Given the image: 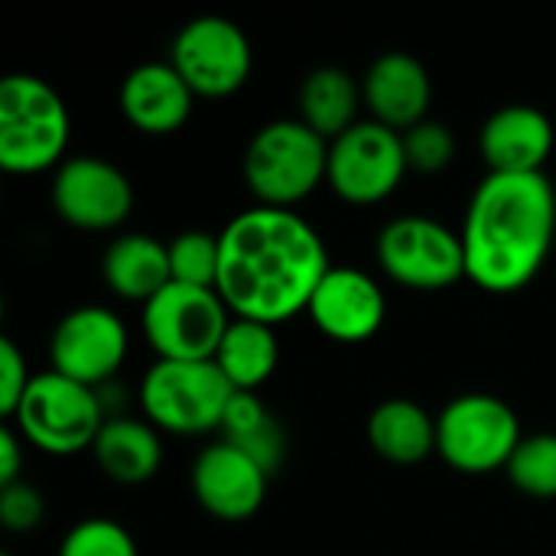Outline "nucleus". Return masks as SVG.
I'll return each instance as SVG.
<instances>
[{"label": "nucleus", "instance_id": "nucleus-1", "mask_svg": "<svg viewBox=\"0 0 556 556\" xmlns=\"http://www.w3.org/2000/svg\"><path fill=\"white\" fill-rule=\"evenodd\" d=\"M218 296L238 319L264 326L290 323L309 309L329 274V251L319 231L287 208H248L218 231Z\"/></svg>", "mask_w": 556, "mask_h": 556}, {"label": "nucleus", "instance_id": "nucleus-2", "mask_svg": "<svg viewBox=\"0 0 556 556\" xmlns=\"http://www.w3.org/2000/svg\"><path fill=\"white\" fill-rule=\"evenodd\" d=\"M466 277L492 293L525 290L551 257L556 238V189L547 173H489L463 218Z\"/></svg>", "mask_w": 556, "mask_h": 556}, {"label": "nucleus", "instance_id": "nucleus-3", "mask_svg": "<svg viewBox=\"0 0 556 556\" xmlns=\"http://www.w3.org/2000/svg\"><path fill=\"white\" fill-rule=\"evenodd\" d=\"M68 108L62 94L26 72L0 81V166L13 176L59 169L68 147Z\"/></svg>", "mask_w": 556, "mask_h": 556}, {"label": "nucleus", "instance_id": "nucleus-4", "mask_svg": "<svg viewBox=\"0 0 556 556\" xmlns=\"http://www.w3.org/2000/svg\"><path fill=\"white\" fill-rule=\"evenodd\" d=\"M326 166L329 143L300 117H280L257 127L241 163L251 195L264 208L287 212L326 182Z\"/></svg>", "mask_w": 556, "mask_h": 556}, {"label": "nucleus", "instance_id": "nucleus-5", "mask_svg": "<svg viewBox=\"0 0 556 556\" xmlns=\"http://www.w3.org/2000/svg\"><path fill=\"white\" fill-rule=\"evenodd\" d=\"M108 420L104 401L94 388H85L59 371L33 375L10 427L20 440L46 456H75L91 450Z\"/></svg>", "mask_w": 556, "mask_h": 556}, {"label": "nucleus", "instance_id": "nucleus-6", "mask_svg": "<svg viewBox=\"0 0 556 556\" xmlns=\"http://www.w3.org/2000/svg\"><path fill=\"white\" fill-rule=\"evenodd\" d=\"M235 388L215 362H153L140 381L137 401L143 420L163 433L202 437L222 430Z\"/></svg>", "mask_w": 556, "mask_h": 556}, {"label": "nucleus", "instance_id": "nucleus-7", "mask_svg": "<svg viewBox=\"0 0 556 556\" xmlns=\"http://www.w3.org/2000/svg\"><path fill=\"white\" fill-rule=\"evenodd\" d=\"M521 440L518 414L495 394L469 391L437 414V453L459 476L505 469Z\"/></svg>", "mask_w": 556, "mask_h": 556}, {"label": "nucleus", "instance_id": "nucleus-8", "mask_svg": "<svg viewBox=\"0 0 556 556\" xmlns=\"http://www.w3.org/2000/svg\"><path fill=\"white\" fill-rule=\"evenodd\" d=\"M375 254L384 277L404 290L437 293L466 277L463 235L427 215H401L388 222L378 235Z\"/></svg>", "mask_w": 556, "mask_h": 556}, {"label": "nucleus", "instance_id": "nucleus-9", "mask_svg": "<svg viewBox=\"0 0 556 556\" xmlns=\"http://www.w3.org/2000/svg\"><path fill=\"white\" fill-rule=\"evenodd\" d=\"M231 319L218 290L169 283L143 306L140 329L160 362H212Z\"/></svg>", "mask_w": 556, "mask_h": 556}, {"label": "nucleus", "instance_id": "nucleus-10", "mask_svg": "<svg viewBox=\"0 0 556 556\" xmlns=\"http://www.w3.org/2000/svg\"><path fill=\"white\" fill-rule=\"evenodd\" d=\"M407 173L404 137L371 117L329 143L326 182L349 205H378L391 199Z\"/></svg>", "mask_w": 556, "mask_h": 556}, {"label": "nucleus", "instance_id": "nucleus-11", "mask_svg": "<svg viewBox=\"0 0 556 556\" xmlns=\"http://www.w3.org/2000/svg\"><path fill=\"white\" fill-rule=\"evenodd\" d=\"M169 65L195 98H228L251 78L254 52L244 29L228 16H195L173 36Z\"/></svg>", "mask_w": 556, "mask_h": 556}, {"label": "nucleus", "instance_id": "nucleus-12", "mask_svg": "<svg viewBox=\"0 0 556 556\" xmlns=\"http://www.w3.org/2000/svg\"><path fill=\"white\" fill-rule=\"evenodd\" d=\"M130 349L127 326L108 306H75L68 309L49 339L52 371L101 391L124 365Z\"/></svg>", "mask_w": 556, "mask_h": 556}, {"label": "nucleus", "instance_id": "nucleus-13", "mask_svg": "<svg viewBox=\"0 0 556 556\" xmlns=\"http://www.w3.org/2000/svg\"><path fill=\"white\" fill-rule=\"evenodd\" d=\"M52 208L78 231H114L134 212V182L101 156H68L52 176Z\"/></svg>", "mask_w": 556, "mask_h": 556}, {"label": "nucleus", "instance_id": "nucleus-14", "mask_svg": "<svg viewBox=\"0 0 556 556\" xmlns=\"http://www.w3.org/2000/svg\"><path fill=\"white\" fill-rule=\"evenodd\" d=\"M267 472L238 446L218 440L205 446L192 463V495L199 508L225 525L251 521L267 498Z\"/></svg>", "mask_w": 556, "mask_h": 556}, {"label": "nucleus", "instance_id": "nucleus-15", "mask_svg": "<svg viewBox=\"0 0 556 556\" xmlns=\"http://www.w3.org/2000/svg\"><path fill=\"white\" fill-rule=\"evenodd\" d=\"M306 316L326 339L339 345H362L381 332L388 316V296L381 283L365 270L329 267L309 300Z\"/></svg>", "mask_w": 556, "mask_h": 556}, {"label": "nucleus", "instance_id": "nucleus-16", "mask_svg": "<svg viewBox=\"0 0 556 556\" xmlns=\"http://www.w3.org/2000/svg\"><path fill=\"white\" fill-rule=\"evenodd\" d=\"M554 121L534 104H505L479 130V153L489 173L531 176L544 173L554 153Z\"/></svg>", "mask_w": 556, "mask_h": 556}, {"label": "nucleus", "instance_id": "nucleus-17", "mask_svg": "<svg viewBox=\"0 0 556 556\" xmlns=\"http://www.w3.org/2000/svg\"><path fill=\"white\" fill-rule=\"evenodd\" d=\"M362 98L368 104L371 121L407 134L410 127L427 121L430 101H433V81L427 65L410 52H381L365 78H362Z\"/></svg>", "mask_w": 556, "mask_h": 556}, {"label": "nucleus", "instance_id": "nucleus-18", "mask_svg": "<svg viewBox=\"0 0 556 556\" xmlns=\"http://www.w3.org/2000/svg\"><path fill=\"white\" fill-rule=\"evenodd\" d=\"M117 108L134 130L147 137H169L189 124L195 94L169 62H143L124 75Z\"/></svg>", "mask_w": 556, "mask_h": 556}, {"label": "nucleus", "instance_id": "nucleus-19", "mask_svg": "<svg viewBox=\"0 0 556 556\" xmlns=\"http://www.w3.org/2000/svg\"><path fill=\"white\" fill-rule=\"evenodd\" d=\"M101 277L114 296L147 306L173 283L169 248L143 231L121 235L101 257Z\"/></svg>", "mask_w": 556, "mask_h": 556}, {"label": "nucleus", "instance_id": "nucleus-20", "mask_svg": "<svg viewBox=\"0 0 556 556\" xmlns=\"http://www.w3.org/2000/svg\"><path fill=\"white\" fill-rule=\"evenodd\" d=\"M91 456L111 482L143 485L163 466V440L150 420L108 417L91 446Z\"/></svg>", "mask_w": 556, "mask_h": 556}, {"label": "nucleus", "instance_id": "nucleus-21", "mask_svg": "<svg viewBox=\"0 0 556 556\" xmlns=\"http://www.w3.org/2000/svg\"><path fill=\"white\" fill-rule=\"evenodd\" d=\"M368 443L384 463L417 466L437 453V417L407 397L381 401L368 417Z\"/></svg>", "mask_w": 556, "mask_h": 556}, {"label": "nucleus", "instance_id": "nucleus-22", "mask_svg": "<svg viewBox=\"0 0 556 556\" xmlns=\"http://www.w3.org/2000/svg\"><path fill=\"white\" fill-rule=\"evenodd\" d=\"M362 85L355 75H349L339 65H319L313 68L296 94L300 104V121L316 130L326 143L339 140L345 130L358 124V108H362Z\"/></svg>", "mask_w": 556, "mask_h": 556}, {"label": "nucleus", "instance_id": "nucleus-23", "mask_svg": "<svg viewBox=\"0 0 556 556\" xmlns=\"http://www.w3.org/2000/svg\"><path fill=\"white\" fill-rule=\"evenodd\" d=\"M212 362L218 365V371L228 378L235 391L257 394V388L267 384L280 365V342L274 326L235 316Z\"/></svg>", "mask_w": 556, "mask_h": 556}, {"label": "nucleus", "instance_id": "nucleus-24", "mask_svg": "<svg viewBox=\"0 0 556 556\" xmlns=\"http://www.w3.org/2000/svg\"><path fill=\"white\" fill-rule=\"evenodd\" d=\"M505 476L521 495L534 502H556V433L525 437L505 466Z\"/></svg>", "mask_w": 556, "mask_h": 556}, {"label": "nucleus", "instance_id": "nucleus-25", "mask_svg": "<svg viewBox=\"0 0 556 556\" xmlns=\"http://www.w3.org/2000/svg\"><path fill=\"white\" fill-rule=\"evenodd\" d=\"M166 248H169L173 283L215 290V283H218V261H222L218 235L189 228V231H179Z\"/></svg>", "mask_w": 556, "mask_h": 556}, {"label": "nucleus", "instance_id": "nucleus-26", "mask_svg": "<svg viewBox=\"0 0 556 556\" xmlns=\"http://www.w3.org/2000/svg\"><path fill=\"white\" fill-rule=\"evenodd\" d=\"M59 556H140L134 534L111 518H85L59 544Z\"/></svg>", "mask_w": 556, "mask_h": 556}, {"label": "nucleus", "instance_id": "nucleus-27", "mask_svg": "<svg viewBox=\"0 0 556 556\" xmlns=\"http://www.w3.org/2000/svg\"><path fill=\"white\" fill-rule=\"evenodd\" d=\"M404 137V153H407V169L410 173H424V176H433V173H443L453 166L456 160V134L440 124V121H424L417 127H410Z\"/></svg>", "mask_w": 556, "mask_h": 556}, {"label": "nucleus", "instance_id": "nucleus-28", "mask_svg": "<svg viewBox=\"0 0 556 556\" xmlns=\"http://www.w3.org/2000/svg\"><path fill=\"white\" fill-rule=\"evenodd\" d=\"M46 518V502L36 485L29 482H13L0 485V525L10 534H29L42 525Z\"/></svg>", "mask_w": 556, "mask_h": 556}, {"label": "nucleus", "instance_id": "nucleus-29", "mask_svg": "<svg viewBox=\"0 0 556 556\" xmlns=\"http://www.w3.org/2000/svg\"><path fill=\"white\" fill-rule=\"evenodd\" d=\"M231 446H238L241 453H248L267 476H274L280 469V463L287 459V437H283V427L267 414L254 430H248L244 437L238 440H225Z\"/></svg>", "mask_w": 556, "mask_h": 556}, {"label": "nucleus", "instance_id": "nucleus-30", "mask_svg": "<svg viewBox=\"0 0 556 556\" xmlns=\"http://www.w3.org/2000/svg\"><path fill=\"white\" fill-rule=\"evenodd\" d=\"M33 375L26 371V358L16 349V342L10 336L0 339V414L10 420L29 388Z\"/></svg>", "mask_w": 556, "mask_h": 556}, {"label": "nucleus", "instance_id": "nucleus-31", "mask_svg": "<svg viewBox=\"0 0 556 556\" xmlns=\"http://www.w3.org/2000/svg\"><path fill=\"white\" fill-rule=\"evenodd\" d=\"M20 469H23V440H20V433L7 424V427L0 430V485L20 482Z\"/></svg>", "mask_w": 556, "mask_h": 556}, {"label": "nucleus", "instance_id": "nucleus-32", "mask_svg": "<svg viewBox=\"0 0 556 556\" xmlns=\"http://www.w3.org/2000/svg\"><path fill=\"white\" fill-rule=\"evenodd\" d=\"M7 556H10V554H7Z\"/></svg>", "mask_w": 556, "mask_h": 556}]
</instances>
